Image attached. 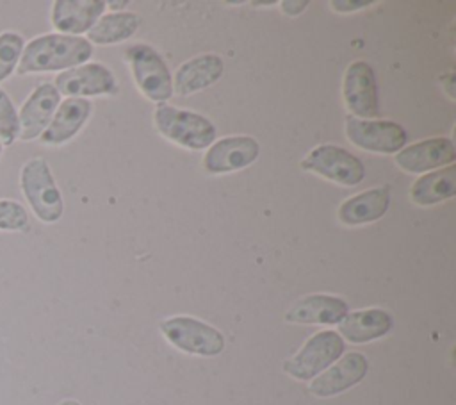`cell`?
I'll return each instance as SVG.
<instances>
[{"label": "cell", "mask_w": 456, "mask_h": 405, "mask_svg": "<svg viewBox=\"0 0 456 405\" xmlns=\"http://www.w3.org/2000/svg\"><path fill=\"white\" fill-rule=\"evenodd\" d=\"M306 5H308L306 0H283V2H280L281 11L289 16H296V14L303 12Z\"/></svg>", "instance_id": "obj_27"}, {"label": "cell", "mask_w": 456, "mask_h": 405, "mask_svg": "<svg viewBox=\"0 0 456 405\" xmlns=\"http://www.w3.org/2000/svg\"><path fill=\"white\" fill-rule=\"evenodd\" d=\"M342 95L351 116L360 120H372L379 114L378 84L374 70L365 61H353L344 73Z\"/></svg>", "instance_id": "obj_9"}, {"label": "cell", "mask_w": 456, "mask_h": 405, "mask_svg": "<svg viewBox=\"0 0 456 405\" xmlns=\"http://www.w3.org/2000/svg\"><path fill=\"white\" fill-rule=\"evenodd\" d=\"M395 164L408 173H428L451 166L456 161V148L449 137H431L399 150Z\"/></svg>", "instance_id": "obj_12"}, {"label": "cell", "mask_w": 456, "mask_h": 405, "mask_svg": "<svg viewBox=\"0 0 456 405\" xmlns=\"http://www.w3.org/2000/svg\"><path fill=\"white\" fill-rule=\"evenodd\" d=\"M105 5H109V7H112V9H123V7L128 5V2H126V0H121V2L114 0V2H105Z\"/></svg>", "instance_id": "obj_28"}, {"label": "cell", "mask_w": 456, "mask_h": 405, "mask_svg": "<svg viewBox=\"0 0 456 405\" xmlns=\"http://www.w3.org/2000/svg\"><path fill=\"white\" fill-rule=\"evenodd\" d=\"M2 148H4V146H2V141H0V153H2Z\"/></svg>", "instance_id": "obj_30"}, {"label": "cell", "mask_w": 456, "mask_h": 405, "mask_svg": "<svg viewBox=\"0 0 456 405\" xmlns=\"http://www.w3.org/2000/svg\"><path fill=\"white\" fill-rule=\"evenodd\" d=\"M93 103L87 98H66L59 103L48 127L39 136L41 143L57 146L69 141L87 121Z\"/></svg>", "instance_id": "obj_17"}, {"label": "cell", "mask_w": 456, "mask_h": 405, "mask_svg": "<svg viewBox=\"0 0 456 405\" xmlns=\"http://www.w3.org/2000/svg\"><path fill=\"white\" fill-rule=\"evenodd\" d=\"M28 225L25 207L16 200H0V230H23Z\"/></svg>", "instance_id": "obj_25"}, {"label": "cell", "mask_w": 456, "mask_h": 405, "mask_svg": "<svg viewBox=\"0 0 456 405\" xmlns=\"http://www.w3.org/2000/svg\"><path fill=\"white\" fill-rule=\"evenodd\" d=\"M123 59L130 66L137 89L151 102H166L173 96V79L160 54L144 43H135L123 50Z\"/></svg>", "instance_id": "obj_4"}, {"label": "cell", "mask_w": 456, "mask_h": 405, "mask_svg": "<svg viewBox=\"0 0 456 405\" xmlns=\"http://www.w3.org/2000/svg\"><path fill=\"white\" fill-rule=\"evenodd\" d=\"M260 155V145L251 136H228L214 141L203 155V168L210 175L239 171L253 164Z\"/></svg>", "instance_id": "obj_10"}, {"label": "cell", "mask_w": 456, "mask_h": 405, "mask_svg": "<svg viewBox=\"0 0 456 405\" xmlns=\"http://www.w3.org/2000/svg\"><path fill=\"white\" fill-rule=\"evenodd\" d=\"M20 186L32 212L43 223H55L61 219L64 212V202L45 159L34 157L23 164L20 173Z\"/></svg>", "instance_id": "obj_3"}, {"label": "cell", "mask_w": 456, "mask_h": 405, "mask_svg": "<svg viewBox=\"0 0 456 405\" xmlns=\"http://www.w3.org/2000/svg\"><path fill=\"white\" fill-rule=\"evenodd\" d=\"M153 121L157 130L166 139L189 150L208 148L216 139L214 123L208 118L187 109L162 103L155 109Z\"/></svg>", "instance_id": "obj_2"}, {"label": "cell", "mask_w": 456, "mask_h": 405, "mask_svg": "<svg viewBox=\"0 0 456 405\" xmlns=\"http://www.w3.org/2000/svg\"><path fill=\"white\" fill-rule=\"evenodd\" d=\"M55 89L68 98H86L116 93L114 73L102 62H86L61 71L53 82Z\"/></svg>", "instance_id": "obj_11"}, {"label": "cell", "mask_w": 456, "mask_h": 405, "mask_svg": "<svg viewBox=\"0 0 456 405\" xmlns=\"http://www.w3.org/2000/svg\"><path fill=\"white\" fill-rule=\"evenodd\" d=\"M344 351V339L338 332L322 330L312 335L303 348L283 362V371L296 380H312L330 364L338 360Z\"/></svg>", "instance_id": "obj_6"}, {"label": "cell", "mask_w": 456, "mask_h": 405, "mask_svg": "<svg viewBox=\"0 0 456 405\" xmlns=\"http://www.w3.org/2000/svg\"><path fill=\"white\" fill-rule=\"evenodd\" d=\"M369 369V362L365 355L358 351H351L344 355L337 364L328 368L324 373L315 376L310 382V393L319 398L335 396L353 385H356Z\"/></svg>", "instance_id": "obj_14"}, {"label": "cell", "mask_w": 456, "mask_h": 405, "mask_svg": "<svg viewBox=\"0 0 456 405\" xmlns=\"http://www.w3.org/2000/svg\"><path fill=\"white\" fill-rule=\"evenodd\" d=\"M103 11V0H55L52 4V25L57 34L78 36L89 32Z\"/></svg>", "instance_id": "obj_15"}, {"label": "cell", "mask_w": 456, "mask_h": 405, "mask_svg": "<svg viewBox=\"0 0 456 405\" xmlns=\"http://www.w3.org/2000/svg\"><path fill=\"white\" fill-rule=\"evenodd\" d=\"M390 203V189L385 187H372L365 189L338 207V219L344 225H363L372 223L385 216Z\"/></svg>", "instance_id": "obj_19"}, {"label": "cell", "mask_w": 456, "mask_h": 405, "mask_svg": "<svg viewBox=\"0 0 456 405\" xmlns=\"http://www.w3.org/2000/svg\"><path fill=\"white\" fill-rule=\"evenodd\" d=\"M346 137L351 145L376 153H397L406 145V130L392 120L346 118Z\"/></svg>", "instance_id": "obj_8"}, {"label": "cell", "mask_w": 456, "mask_h": 405, "mask_svg": "<svg viewBox=\"0 0 456 405\" xmlns=\"http://www.w3.org/2000/svg\"><path fill=\"white\" fill-rule=\"evenodd\" d=\"M392 328V316L383 309H363L346 314L338 323V335L351 343H369Z\"/></svg>", "instance_id": "obj_20"}, {"label": "cell", "mask_w": 456, "mask_h": 405, "mask_svg": "<svg viewBox=\"0 0 456 405\" xmlns=\"http://www.w3.org/2000/svg\"><path fill=\"white\" fill-rule=\"evenodd\" d=\"M59 405H80L77 400H64V401H61Z\"/></svg>", "instance_id": "obj_29"}, {"label": "cell", "mask_w": 456, "mask_h": 405, "mask_svg": "<svg viewBox=\"0 0 456 405\" xmlns=\"http://www.w3.org/2000/svg\"><path fill=\"white\" fill-rule=\"evenodd\" d=\"M93 55V45L86 37L66 34H43L34 37L23 46L20 62L16 66L18 75L45 73V71H66L69 68L86 64Z\"/></svg>", "instance_id": "obj_1"}, {"label": "cell", "mask_w": 456, "mask_h": 405, "mask_svg": "<svg viewBox=\"0 0 456 405\" xmlns=\"http://www.w3.org/2000/svg\"><path fill=\"white\" fill-rule=\"evenodd\" d=\"M456 194V168L445 166L419 177L410 187V198L420 207L436 205Z\"/></svg>", "instance_id": "obj_21"}, {"label": "cell", "mask_w": 456, "mask_h": 405, "mask_svg": "<svg viewBox=\"0 0 456 405\" xmlns=\"http://www.w3.org/2000/svg\"><path fill=\"white\" fill-rule=\"evenodd\" d=\"M224 71V62L216 54H203L182 62L173 77V91L189 96L216 84Z\"/></svg>", "instance_id": "obj_16"}, {"label": "cell", "mask_w": 456, "mask_h": 405, "mask_svg": "<svg viewBox=\"0 0 456 405\" xmlns=\"http://www.w3.org/2000/svg\"><path fill=\"white\" fill-rule=\"evenodd\" d=\"M164 337L178 350L201 357L219 355L224 348L223 334L191 316H173L160 323Z\"/></svg>", "instance_id": "obj_5"}, {"label": "cell", "mask_w": 456, "mask_h": 405, "mask_svg": "<svg viewBox=\"0 0 456 405\" xmlns=\"http://www.w3.org/2000/svg\"><path fill=\"white\" fill-rule=\"evenodd\" d=\"M59 103H61V93L55 89V86L50 82L39 84L28 95V98L23 102L18 112V123H20L18 139L32 141L39 137L48 127Z\"/></svg>", "instance_id": "obj_13"}, {"label": "cell", "mask_w": 456, "mask_h": 405, "mask_svg": "<svg viewBox=\"0 0 456 405\" xmlns=\"http://www.w3.org/2000/svg\"><path fill=\"white\" fill-rule=\"evenodd\" d=\"M20 134L18 111L9 95L0 87V141L2 146H11Z\"/></svg>", "instance_id": "obj_24"}, {"label": "cell", "mask_w": 456, "mask_h": 405, "mask_svg": "<svg viewBox=\"0 0 456 405\" xmlns=\"http://www.w3.org/2000/svg\"><path fill=\"white\" fill-rule=\"evenodd\" d=\"M374 2L372 0H362V2H347V0H333L331 2V7L337 11V12H351V11H360L363 7H369L372 5Z\"/></svg>", "instance_id": "obj_26"}, {"label": "cell", "mask_w": 456, "mask_h": 405, "mask_svg": "<svg viewBox=\"0 0 456 405\" xmlns=\"http://www.w3.org/2000/svg\"><path fill=\"white\" fill-rule=\"evenodd\" d=\"M141 23V16L132 11H116L105 16L91 27L87 32V41L96 45H114L134 36Z\"/></svg>", "instance_id": "obj_22"}, {"label": "cell", "mask_w": 456, "mask_h": 405, "mask_svg": "<svg viewBox=\"0 0 456 405\" xmlns=\"http://www.w3.org/2000/svg\"><path fill=\"white\" fill-rule=\"evenodd\" d=\"M347 314V303L331 294H308L297 300L285 319L289 323H301V325H335L344 319Z\"/></svg>", "instance_id": "obj_18"}, {"label": "cell", "mask_w": 456, "mask_h": 405, "mask_svg": "<svg viewBox=\"0 0 456 405\" xmlns=\"http://www.w3.org/2000/svg\"><path fill=\"white\" fill-rule=\"evenodd\" d=\"M23 46V37L18 32L7 30L0 34V82L5 80L11 73H14Z\"/></svg>", "instance_id": "obj_23"}, {"label": "cell", "mask_w": 456, "mask_h": 405, "mask_svg": "<svg viewBox=\"0 0 456 405\" xmlns=\"http://www.w3.org/2000/svg\"><path fill=\"white\" fill-rule=\"evenodd\" d=\"M301 169L317 173L340 186H356L365 177L363 162L337 145H319L312 148L299 162Z\"/></svg>", "instance_id": "obj_7"}]
</instances>
